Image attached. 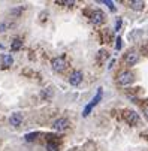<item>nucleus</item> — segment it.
Masks as SVG:
<instances>
[{"instance_id":"obj_1","label":"nucleus","mask_w":148,"mask_h":151,"mask_svg":"<svg viewBox=\"0 0 148 151\" xmlns=\"http://www.w3.org/2000/svg\"><path fill=\"white\" fill-rule=\"evenodd\" d=\"M133 81H135V75L130 70L120 72L118 76H117V82H118V85H121V87H124V85H130Z\"/></svg>"},{"instance_id":"obj_13","label":"nucleus","mask_w":148,"mask_h":151,"mask_svg":"<svg viewBox=\"0 0 148 151\" xmlns=\"http://www.w3.org/2000/svg\"><path fill=\"white\" fill-rule=\"evenodd\" d=\"M36 136H37V133H29V135H26V141H33V139H36Z\"/></svg>"},{"instance_id":"obj_4","label":"nucleus","mask_w":148,"mask_h":151,"mask_svg":"<svg viewBox=\"0 0 148 151\" xmlns=\"http://www.w3.org/2000/svg\"><path fill=\"white\" fill-rule=\"evenodd\" d=\"M51 66H52V69L55 70V72H63L66 69V60L63 58V57H55V58H52V61H51Z\"/></svg>"},{"instance_id":"obj_15","label":"nucleus","mask_w":148,"mask_h":151,"mask_svg":"<svg viewBox=\"0 0 148 151\" xmlns=\"http://www.w3.org/2000/svg\"><path fill=\"white\" fill-rule=\"evenodd\" d=\"M51 94H52V91H51V90H48V91H47V90H45V91H44V93H42V96H44V97H50V96H51Z\"/></svg>"},{"instance_id":"obj_6","label":"nucleus","mask_w":148,"mask_h":151,"mask_svg":"<svg viewBox=\"0 0 148 151\" xmlns=\"http://www.w3.org/2000/svg\"><path fill=\"white\" fill-rule=\"evenodd\" d=\"M69 120L68 118H57L54 123H52V127L55 129L57 132H63V130H66V129L69 127Z\"/></svg>"},{"instance_id":"obj_16","label":"nucleus","mask_w":148,"mask_h":151,"mask_svg":"<svg viewBox=\"0 0 148 151\" xmlns=\"http://www.w3.org/2000/svg\"><path fill=\"white\" fill-rule=\"evenodd\" d=\"M6 27H8V24H6V23H2V24H0V33L5 32V30H6Z\"/></svg>"},{"instance_id":"obj_2","label":"nucleus","mask_w":148,"mask_h":151,"mask_svg":"<svg viewBox=\"0 0 148 151\" xmlns=\"http://www.w3.org/2000/svg\"><path fill=\"white\" fill-rule=\"evenodd\" d=\"M124 120L127 121L130 126H138L139 123H141V118H139V114L138 112H135V111H130V109H127V111H124Z\"/></svg>"},{"instance_id":"obj_3","label":"nucleus","mask_w":148,"mask_h":151,"mask_svg":"<svg viewBox=\"0 0 148 151\" xmlns=\"http://www.w3.org/2000/svg\"><path fill=\"white\" fill-rule=\"evenodd\" d=\"M90 21H91V24H94V26H100V24L105 23V14L100 9H96V11L91 12Z\"/></svg>"},{"instance_id":"obj_5","label":"nucleus","mask_w":148,"mask_h":151,"mask_svg":"<svg viewBox=\"0 0 148 151\" xmlns=\"http://www.w3.org/2000/svg\"><path fill=\"white\" fill-rule=\"evenodd\" d=\"M138 60H139V52L138 51H130V52H127L124 55V61H126L127 66H135V64L138 63Z\"/></svg>"},{"instance_id":"obj_8","label":"nucleus","mask_w":148,"mask_h":151,"mask_svg":"<svg viewBox=\"0 0 148 151\" xmlns=\"http://www.w3.org/2000/svg\"><path fill=\"white\" fill-rule=\"evenodd\" d=\"M21 121H23V114H21V112H15V114H12L11 118H9V123H11L12 126H15V127L19 126Z\"/></svg>"},{"instance_id":"obj_12","label":"nucleus","mask_w":148,"mask_h":151,"mask_svg":"<svg viewBox=\"0 0 148 151\" xmlns=\"http://www.w3.org/2000/svg\"><path fill=\"white\" fill-rule=\"evenodd\" d=\"M58 144L57 142H48L47 144V151H58Z\"/></svg>"},{"instance_id":"obj_11","label":"nucleus","mask_w":148,"mask_h":151,"mask_svg":"<svg viewBox=\"0 0 148 151\" xmlns=\"http://www.w3.org/2000/svg\"><path fill=\"white\" fill-rule=\"evenodd\" d=\"M2 61H3V66L5 68H9V66H12V63H14V58L11 57V55H3L2 57Z\"/></svg>"},{"instance_id":"obj_10","label":"nucleus","mask_w":148,"mask_h":151,"mask_svg":"<svg viewBox=\"0 0 148 151\" xmlns=\"http://www.w3.org/2000/svg\"><path fill=\"white\" fill-rule=\"evenodd\" d=\"M21 47H23V40H21V39H14L12 45H11V50L12 51H18Z\"/></svg>"},{"instance_id":"obj_9","label":"nucleus","mask_w":148,"mask_h":151,"mask_svg":"<svg viewBox=\"0 0 148 151\" xmlns=\"http://www.w3.org/2000/svg\"><path fill=\"white\" fill-rule=\"evenodd\" d=\"M144 6H145V3L142 2V0H132L130 2V8L133 11H142Z\"/></svg>"},{"instance_id":"obj_7","label":"nucleus","mask_w":148,"mask_h":151,"mask_svg":"<svg viewBox=\"0 0 148 151\" xmlns=\"http://www.w3.org/2000/svg\"><path fill=\"white\" fill-rule=\"evenodd\" d=\"M81 81H82V72L75 70V72L70 73V76H69V82H70L72 85H79Z\"/></svg>"},{"instance_id":"obj_14","label":"nucleus","mask_w":148,"mask_h":151,"mask_svg":"<svg viewBox=\"0 0 148 151\" xmlns=\"http://www.w3.org/2000/svg\"><path fill=\"white\" fill-rule=\"evenodd\" d=\"M144 114H145V117H147V120H148V103L144 105Z\"/></svg>"}]
</instances>
